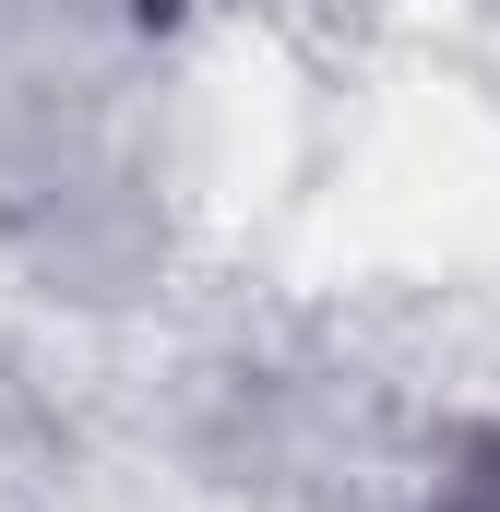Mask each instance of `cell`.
I'll list each match as a JSON object with an SVG mask.
<instances>
[{
	"instance_id": "cell-1",
	"label": "cell",
	"mask_w": 500,
	"mask_h": 512,
	"mask_svg": "<svg viewBox=\"0 0 500 512\" xmlns=\"http://www.w3.org/2000/svg\"><path fill=\"white\" fill-rule=\"evenodd\" d=\"M191 0H0V251L48 298H131L179 239Z\"/></svg>"
},
{
	"instance_id": "cell-4",
	"label": "cell",
	"mask_w": 500,
	"mask_h": 512,
	"mask_svg": "<svg viewBox=\"0 0 500 512\" xmlns=\"http://www.w3.org/2000/svg\"><path fill=\"white\" fill-rule=\"evenodd\" d=\"M239 12H250V0H239ZM262 12H286V0H262Z\"/></svg>"
},
{
	"instance_id": "cell-2",
	"label": "cell",
	"mask_w": 500,
	"mask_h": 512,
	"mask_svg": "<svg viewBox=\"0 0 500 512\" xmlns=\"http://www.w3.org/2000/svg\"><path fill=\"white\" fill-rule=\"evenodd\" d=\"M465 489H477V512H500V429H489V453H477V477H465Z\"/></svg>"
},
{
	"instance_id": "cell-3",
	"label": "cell",
	"mask_w": 500,
	"mask_h": 512,
	"mask_svg": "<svg viewBox=\"0 0 500 512\" xmlns=\"http://www.w3.org/2000/svg\"><path fill=\"white\" fill-rule=\"evenodd\" d=\"M417 512H477V489H441V501H417Z\"/></svg>"
}]
</instances>
